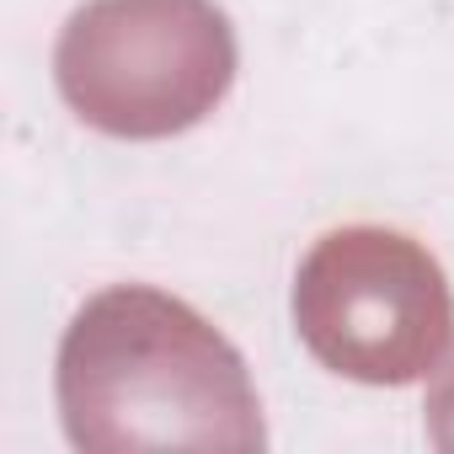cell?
I'll return each instance as SVG.
<instances>
[{
    "mask_svg": "<svg viewBox=\"0 0 454 454\" xmlns=\"http://www.w3.org/2000/svg\"><path fill=\"white\" fill-rule=\"evenodd\" d=\"M54 385L81 454H257L268 443L241 353L192 305L145 284L81 305Z\"/></svg>",
    "mask_w": 454,
    "mask_h": 454,
    "instance_id": "obj_1",
    "label": "cell"
},
{
    "mask_svg": "<svg viewBox=\"0 0 454 454\" xmlns=\"http://www.w3.org/2000/svg\"><path fill=\"white\" fill-rule=\"evenodd\" d=\"M59 97L113 139H171L236 81V33L214 0H86L54 49Z\"/></svg>",
    "mask_w": 454,
    "mask_h": 454,
    "instance_id": "obj_2",
    "label": "cell"
},
{
    "mask_svg": "<svg viewBox=\"0 0 454 454\" xmlns=\"http://www.w3.org/2000/svg\"><path fill=\"white\" fill-rule=\"evenodd\" d=\"M294 326L332 374L411 385L438 369L449 348L454 294L422 241L385 224H342L300 262Z\"/></svg>",
    "mask_w": 454,
    "mask_h": 454,
    "instance_id": "obj_3",
    "label": "cell"
},
{
    "mask_svg": "<svg viewBox=\"0 0 454 454\" xmlns=\"http://www.w3.org/2000/svg\"><path fill=\"white\" fill-rule=\"evenodd\" d=\"M422 427L433 438V449L454 454V358L438 369V380L427 385V401H422Z\"/></svg>",
    "mask_w": 454,
    "mask_h": 454,
    "instance_id": "obj_4",
    "label": "cell"
}]
</instances>
